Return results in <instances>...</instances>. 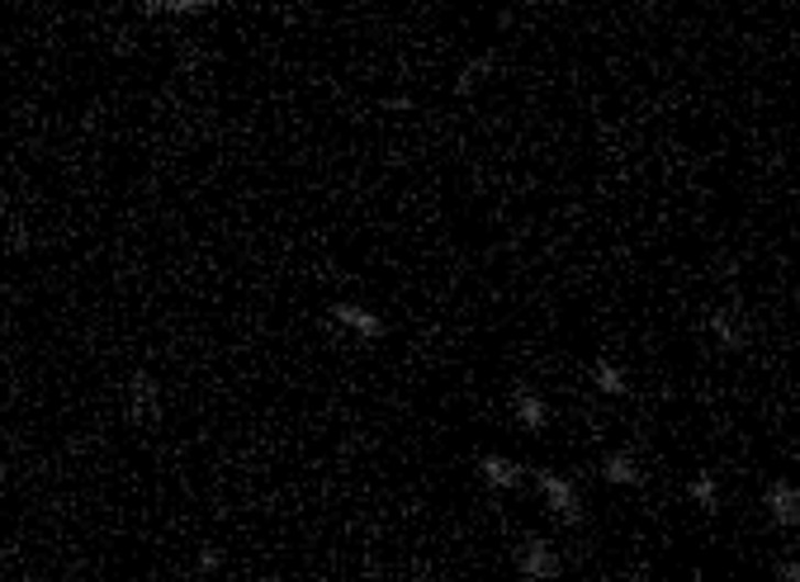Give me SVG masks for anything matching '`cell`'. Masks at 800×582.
Wrapping results in <instances>:
<instances>
[{"label":"cell","instance_id":"14","mask_svg":"<svg viewBox=\"0 0 800 582\" xmlns=\"http://www.w3.org/2000/svg\"><path fill=\"white\" fill-rule=\"evenodd\" d=\"M195 569H199V573H218V569H223V554H218L213 545L199 549V563H195Z\"/></svg>","mask_w":800,"mask_h":582},{"label":"cell","instance_id":"2","mask_svg":"<svg viewBox=\"0 0 800 582\" xmlns=\"http://www.w3.org/2000/svg\"><path fill=\"white\" fill-rule=\"evenodd\" d=\"M516 573L530 578V582H550L563 573V559L550 549V540H540V535H526L522 549H516Z\"/></svg>","mask_w":800,"mask_h":582},{"label":"cell","instance_id":"9","mask_svg":"<svg viewBox=\"0 0 800 582\" xmlns=\"http://www.w3.org/2000/svg\"><path fill=\"white\" fill-rule=\"evenodd\" d=\"M147 20H185V14H209L213 0H138Z\"/></svg>","mask_w":800,"mask_h":582},{"label":"cell","instance_id":"3","mask_svg":"<svg viewBox=\"0 0 800 582\" xmlns=\"http://www.w3.org/2000/svg\"><path fill=\"white\" fill-rule=\"evenodd\" d=\"M123 413H129V421H156L162 417V388H156V380L147 370L129 374V384H123Z\"/></svg>","mask_w":800,"mask_h":582},{"label":"cell","instance_id":"1","mask_svg":"<svg viewBox=\"0 0 800 582\" xmlns=\"http://www.w3.org/2000/svg\"><path fill=\"white\" fill-rule=\"evenodd\" d=\"M536 487H540V497H545V507H550L563 526H583V497H578V487L563 479V474H555V469H536Z\"/></svg>","mask_w":800,"mask_h":582},{"label":"cell","instance_id":"6","mask_svg":"<svg viewBox=\"0 0 800 582\" xmlns=\"http://www.w3.org/2000/svg\"><path fill=\"white\" fill-rule=\"evenodd\" d=\"M512 413H516V421H522L526 431H545V421H550V403H545L540 388L516 384L512 388Z\"/></svg>","mask_w":800,"mask_h":582},{"label":"cell","instance_id":"15","mask_svg":"<svg viewBox=\"0 0 800 582\" xmlns=\"http://www.w3.org/2000/svg\"><path fill=\"white\" fill-rule=\"evenodd\" d=\"M777 578H781V582H796V578H800L796 559H781V563H777Z\"/></svg>","mask_w":800,"mask_h":582},{"label":"cell","instance_id":"16","mask_svg":"<svg viewBox=\"0 0 800 582\" xmlns=\"http://www.w3.org/2000/svg\"><path fill=\"white\" fill-rule=\"evenodd\" d=\"M10 246H14V251H24V246H29V242H24V228H20V223L10 228Z\"/></svg>","mask_w":800,"mask_h":582},{"label":"cell","instance_id":"7","mask_svg":"<svg viewBox=\"0 0 800 582\" xmlns=\"http://www.w3.org/2000/svg\"><path fill=\"white\" fill-rule=\"evenodd\" d=\"M705 327H711V337L725 345V351H744V341H748V332H744V318H739V308H715L711 318H705Z\"/></svg>","mask_w":800,"mask_h":582},{"label":"cell","instance_id":"4","mask_svg":"<svg viewBox=\"0 0 800 582\" xmlns=\"http://www.w3.org/2000/svg\"><path fill=\"white\" fill-rule=\"evenodd\" d=\"M332 322L347 327V332H355L360 341H384L388 337V327H384L380 312H370L365 304H347V298H341V304H332Z\"/></svg>","mask_w":800,"mask_h":582},{"label":"cell","instance_id":"12","mask_svg":"<svg viewBox=\"0 0 800 582\" xmlns=\"http://www.w3.org/2000/svg\"><path fill=\"white\" fill-rule=\"evenodd\" d=\"M602 479L606 483H621V487H639V483H645V474L635 469V460H631V454H621V450L602 460Z\"/></svg>","mask_w":800,"mask_h":582},{"label":"cell","instance_id":"8","mask_svg":"<svg viewBox=\"0 0 800 582\" xmlns=\"http://www.w3.org/2000/svg\"><path fill=\"white\" fill-rule=\"evenodd\" d=\"M522 474H526V469L516 460H507V454H483V460H479V479L489 487H497V493L516 487V483H522Z\"/></svg>","mask_w":800,"mask_h":582},{"label":"cell","instance_id":"5","mask_svg":"<svg viewBox=\"0 0 800 582\" xmlns=\"http://www.w3.org/2000/svg\"><path fill=\"white\" fill-rule=\"evenodd\" d=\"M763 507L772 512V521H777L781 530H796V526H800V493H796V483L772 479V483L763 487Z\"/></svg>","mask_w":800,"mask_h":582},{"label":"cell","instance_id":"10","mask_svg":"<svg viewBox=\"0 0 800 582\" xmlns=\"http://www.w3.org/2000/svg\"><path fill=\"white\" fill-rule=\"evenodd\" d=\"M493 62H497L493 53H479L474 62H464V67H460V76H454V96H474V90H479V86L493 76Z\"/></svg>","mask_w":800,"mask_h":582},{"label":"cell","instance_id":"11","mask_svg":"<svg viewBox=\"0 0 800 582\" xmlns=\"http://www.w3.org/2000/svg\"><path fill=\"white\" fill-rule=\"evenodd\" d=\"M592 384H598V393H606V398H625V393H631V380H625L621 365H611V360H592Z\"/></svg>","mask_w":800,"mask_h":582},{"label":"cell","instance_id":"13","mask_svg":"<svg viewBox=\"0 0 800 582\" xmlns=\"http://www.w3.org/2000/svg\"><path fill=\"white\" fill-rule=\"evenodd\" d=\"M687 493H692V502H697V507H701L705 516H715V512H720V483H715V474H705V469H701V474L692 479V487H687Z\"/></svg>","mask_w":800,"mask_h":582}]
</instances>
